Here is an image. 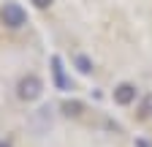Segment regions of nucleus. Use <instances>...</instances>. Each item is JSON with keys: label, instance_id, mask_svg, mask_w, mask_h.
Wrapping results in <instances>:
<instances>
[{"label": "nucleus", "instance_id": "f03ea898", "mask_svg": "<svg viewBox=\"0 0 152 147\" xmlns=\"http://www.w3.org/2000/svg\"><path fill=\"white\" fill-rule=\"evenodd\" d=\"M0 19H3V25L6 27H11V30H19L22 25H27V11L19 6V3H8L3 6V11H0Z\"/></svg>", "mask_w": 152, "mask_h": 147}, {"label": "nucleus", "instance_id": "39448f33", "mask_svg": "<svg viewBox=\"0 0 152 147\" xmlns=\"http://www.w3.org/2000/svg\"><path fill=\"white\" fill-rule=\"evenodd\" d=\"M147 117H152V93H144L139 104V120H147Z\"/></svg>", "mask_w": 152, "mask_h": 147}, {"label": "nucleus", "instance_id": "423d86ee", "mask_svg": "<svg viewBox=\"0 0 152 147\" xmlns=\"http://www.w3.org/2000/svg\"><path fill=\"white\" fill-rule=\"evenodd\" d=\"M73 65H76V71H79V74H84V76H87V74H92V60L87 57V54H76V57H73Z\"/></svg>", "mask_w": 152, "mask_h": 147}, {"label": "nucleus", "instance_id": "20e7f679", "mask_svg": "<svg viewBox=\"0 0 152 147\" xmlns=\"http://www.w3.org/2000/svg\"><path fill=\"white\" fill-rule=\"evenodd\" d=\"M52 74H54V82H57V87H63V90H68V82H65V76H63V63H60V57H52Z\"/></svg>", "mask_w": 152, "mask_h": 147}, {"label": "nucleus", "instance_id": "7ed1b4c3", "mask_svg": "<svg viewBox=\"0 0 152 147\" xmlns=\"http://www.w3.org/2000/svg\"><path fill=\"white\" fill-rule=\"evenodd\" d=\"M136 96H139V87L133 85V82H120L117 87L111 90L114 104H120V106H130L133 101H136Z\"/></svg>", "mask_w": 152, "mask_h": 147}, {"label": "nucleus", "instance_id": "6e6552de", "mask_svg": "<svg viewBox=\"0 0 152 147\" xmlns=\"http://www.w3.org/2000/svg\"><path fill=\"white\" fill-rule=\"evenodd\" d=\"M30 3H33L35 8H49V6L54 3V0H30Z\"/></svg>", "mask_w": 152, "mask_h": 147}, {"label": "nucleus", "instance_id": "0eeeda50", "mask_svg": "<svg viewBox=\"0 0 152 147\" xmlns=\"http://www.w3.org/2000/svg\"><path fill=\"white\" fill-rule=\"evenodd\" d=\"M82 109H84V106H82L79 101H65V104H63V115H65V117H79Z\"/></svg>", "mask_w": 152, "mask_h": 147}, {"label": "nucleus", "instance_id": "9d476101", "mask_svg": "<svg viewBox=\"0 0 152 147\" xmlns=\"http://www.w3.org/2000/svg\"><path fill=\"white\" fill-rule=\"evenodd\" d=\"M0 147H11V142H0Z\"/></svg>", "mask_w": 152, "mask_h": 147}, {"label": "nucleus", "instance_id": "1a4fd4ad", "mask_svg": "<svg viewBox=\"0 0 152 147\" xmlns=\"http://www.w3.org/2000/svg\"><path fill=\"white\" fill-rule=\"evenodd\" d=\"M133 144H136V147H152L149 139H144V136H136V142H133Z\"/></svg>", "mask_w": 152, "mask_h": 147}, {"label": "nucleus", "instance_id": "f257e3e1", "mask_svg": "<svg viewBox=\"0 0 152 147\" xmlns=\"http://www.w3.org/2000/svg\"><path fill=\"white\" fill-rule=\"evenodd\" d=\"M41 93H44V82L35 76V74H27V76H22L19 79V85H16V96L22 98V101H38L41 98Z\"/></svg>", "mask_w": 152, "mask_h": 147}]
</instances>
